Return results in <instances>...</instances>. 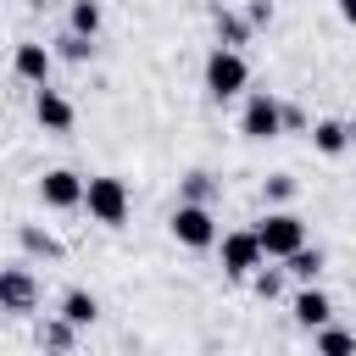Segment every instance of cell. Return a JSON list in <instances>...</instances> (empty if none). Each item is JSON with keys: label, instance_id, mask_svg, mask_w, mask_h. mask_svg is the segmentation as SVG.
Segmentation results:
<instances>
[{"label": "cell", "instance_id": "obj_7", "mask_svg": "<svg viewBox=\"0 0 356 356\" xmlns=\"http://www.w3.org/2000/svg\"><path fill=\"white\" fill-rule=\"evenodd\" d=\"M39 306V284L28 267H6L0 273V312H33Z\"/></svg>", "mask_w": 356, "mask_h": 356}, {"label": "cell", "instance_id": "obj_16", "mask_svg": "<svg viewBox=\"0 0 356 356\" xmlns=\"http://www.w3.org/2000/svg\"><path fill=\"white\" fill-rule=\"evenodd\" d=\"M317 350H328V356H345V350H356V334H345V328H328V323H323V334H317Z\"/></svg>", "mask_w": 356, "mask_h": 356}, {"label": "cell", "instance_id": "obj_9", "mask_svg": "<svg viewBox=\"0 0 356 356\" xmlns=\"http://www.w3.org/2000/svg\"><path fill=\"white\" fill-rule=\"evenodd\" d=\"M33 117H39L50 134H67V128H72V100L56 95L50 83H39V95H33Z\"/></svg>", "mask_w": 356, "mask_h": 356}, {"label": "cell", "instance_id": "obj_4", "mask_svg": "<svg viewBox=\"0 0 356 356\" xmlns=\"http://www.w3.org/2000/svg\"><path fill=\"white\" fill-rule=\"evenodd\" d=\"M172 239L178 245H189V250H206V245H217V217L200 206V200H184L178 211H172Z\"/></svg>", "mask_w": 356, "mask_h": 356}, {"label": "cell", "instance_id": "obj_19", "mask_svg": "<svg viewBox=\"0 0 356 356\" xmlns=\"http://www.w3.org/2000/svg\"><path fill=\"white\" fill-rule=\"evenodd\" d=\"M250 284H256V295H261V300H273V295H278V273H261V267H256V273H250Z\"/></svg>", "mask_w": 356, "mask_h": 356}, {"label": "cell", "instance_id": "obj_14", "mask_svg": "<svg viewBox=\"0 0 356 356\" xmlns=\"http://www.w3.org/2000/svg\"><path fill=\"white\" fill-rule=\"evenodd\" d=\"M284 261H289V273H295V278H317V273H323V250H306V245H295Z\"/></svg>", "mask_w": 356, "mask_h": 356}, {"label": "cell", "instance_id": "obj_11", "mask_svg": "<svg viewBox=\"0 0 356 356\" xmlns=\"http://www.w3.org/2000/svg\"><path fill=\"white\" fill-rule=\"evenodd\" d=\"M328 317H334V300H328L323 289H300V295H295V323H300V328H323Z\"/></svg>", "mask_w": 356, "mask_h": 356}, {"label": "cell", "instance_id": "obj_6", "mask_svg": "<svg viewBox=\"0 0 356 356\" xmlns=\"http://www.w3.org/2000/svg\"><path fill=\"white\" fill-rule=\"evenodd\" d=\"M267 256H261V245H256V234H222V273L228 278H250L256 267H261Z\"/></svg>", "mask_w": 356, "mask_h": 356}, {"label": "cell", "instance_id": "obj_18", "mask_svg": "<svg viewBox=\"0 0 356 356\" xmlns=\"http://www.w3.org/2000/svg\"><path fill=\"white\" fill-rule=\"evenodd\" d=\"M61 56H67V61H83V56H89V39H83V33H67V39H61Z\"/></svg>", "mask_w": 356, "mask_h": 356}, {"label": "cell", "instance_id": "obj_3", "mask_svg": "<svg viewBox=\"0 0 356 356\" xmlns=\"http://www.w3.org/2000/svg\"><path fill=\"white\" fill-rule=\"evenodd\" d=\"M250 234H256L261 256H289L295 245H306V222H300L295 211H267L261 228H250Z\"/></svg>", "mask_w": 356, "mask_h": 356}, {"label": "cell", "instance_id": "obj_5", "mask_svg": "<svg viewBox=\"0 0 356 356\" xmlns=\"http://www.w3.org/2000/svg\"><path fill=\"white\" fill-rule=\"evenodd\" d=\"M239 128H245V139H278V134H284V106H278L273 95H250Z\"/></svg>", "mask_w": 356, "mask_h": 356}, {"label": "cell", "instance_id": "obj_12", "mask_svg": "<svg viewBox=\"0 0 356 356\" xmlns=\"http://www.w3.org/2000/svg\"><path fill=\"white\" fill-rule=\"evenodd\" d=\"M312 139H317V150H323V156H345V145H350V128H345L339 117H323V122L312 128Z\"/></svg>", "mask_w": 356, "mask_h": 356}, {"label": "cell", "instance_id": "obj_10", "mask_svg": "<svg viewBox=\"0 0 356 356\" xmlns=\"http://www.w3.org/2000/svg\"><path fill=\"white\" fill-rule=\"evenodd\" d=\"M11 67H17V78L44 83V78H50V50H44V44H33V39H22V44H17V56H11Z\"/></svg>", "mask_w": 356, "mask_h": 356}, {"label": "cell", "instance_id": "obj_17", "mask_svg": "<svg viewBox=\"0 0 356 356\" xmlns=\"http://www.w3.org/2000/svg\"><path fill=\"white\" fill-rule=\"evenodd\" d=\"M22 245H28L33 256H61V245H56L50 234H39V228H22Z\"/></svg>", "mask_w": 356, "mask_h": 356}, {"label": "cell", "instance_id": "obj_2", "mask_svg": "<svg viewBox=\"0 0 356 356\" xmlns=\"http://www.w3.org/2000/svg\"><path fill=\"white\" fill-rule=\"evenodd\" d=\"M245 83H250V67H245L239 50H211L206 56V95L211 100H234Z\"/></svg>", "mask_w": 356, "mask_h": 356}, {"label": "cell", "instance_id": "obj_21", "mask_svg": "<svg viewBox=\"0 0 356 356\" xmlns=\"http://www.w3.org/2000/svg\"><path fill=\"white\" fill-rule=\"evenodd\" d=\"M339 17L350 22V17H356V0H339Z\"/></svg>", "mask_w": 356, "mask_h": 356}, {"label": "cell", "instance_id": "obj_8", "mask_svg": "<svg viewBox=\"0 0 356 356\" xmlns=\"http://www.w3.org/2000/svg\"><path fill=\"white\" fill-rule=\"evenodd\" d=\"M78 195H83V178H78V172H67V167H56V172H44V178H39V200H44V206H56V211L78 206Z\"/></svg>", "mask_w": 356, "mask_h": 356}, {"label": "cell", "instance_id": "obj_1", "mask_svg": "<svg viewBox=\"0 0 356 356\" xmlns=\"http://www.w3.org/2000/svg\"><path fill=\"white\" fill-rule=\"evenodd\" d=\"M78 206H89V217L100 222V228H122L128 222V184L122 178H83V195H78Z\"/></svg>", "mask_w": 356, "mask_h": 356}, {"label": "cell", "instance_id": "obj_13", "mask_svg": "<svg viewBox=\"0 0 356 356\" xmlns=\"http://www.w3.org/2000/svg\"><path fill=\"white\" fill-rule=\"evenodd\" d=\"M61 317H67L72 328H83V323H95V317H100V306H95V295H89V289H67Z\"/></svg>", "mask_w": 356, "mask_h": 356}, {"label": "cell", "instance_id": "obj_20", "mask_svg": "<svg viewBox=\"0 0 356 356\" xmlns=\"http://www.w3.org/2000/svg\"><path fill=\"white\" fill-rule=\"evenodd\" d=\"M44 339H50V345H72V323H67V317H61V323H56V328H44Z\"/></svg>", "mask_w": 356, "mask_h": 356}, {"label": "cell", "instance_id": "obj_22", "mask_svg": "<svg viewBox=\"0 0 356 356\" xmlns=\"http://www.w3.org/2000/svg\"><path fill=\"white\" fill-rule=\"evenodd\" d=\"M33 6H39V0H33Z\"/></svg>", "mask_w": 356, "mask_h": 356}, {"label": "cell", "instance_id": "obj_15", "mask_svg": "<svg viewBox=\"0 0 356 356\" xmlns=\"http://www.w3.org/2000/svg\"><path fill=\"white\" fill-rule=\"evenodd\" d=\"M72 33H83V39L100 33V6H95V0H78V6H72Z\"/></svg>", "mask_w": 356, "mask_h": 356}]
</instances>
